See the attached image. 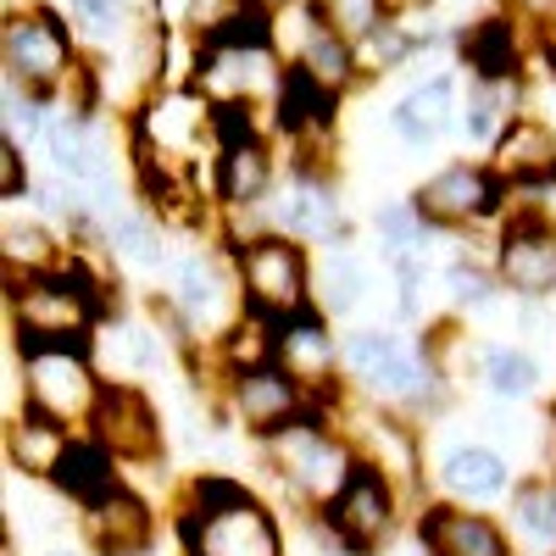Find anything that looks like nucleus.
<instances>
[{
    "label": "nucleus",
    "mask_w": 556,
    "mask_h": 556,
    "mask_svg": "<svg viewBox=\"0 0 556 556\" xmlns=\"http://www.w3.org/2000/svg\"><path fill=\"white\" fill-rule=\"evenodd\" d=\"M73 529H78V540H84L89 556H156L162 513H156V501L128 479L112 495L78 506Z\"/></svg>",
    "instance_id": "4468645a"
},
{
    "label": "nucleus",
    "mask_w": 556,
    "mask_h": 556,
    "mask_svg": "<svg viewBox=\"0 0 556 556\" xmlns=\"http://www.w3.org/2000/svg\"><path fill=\"white\" fill-rule=\"evenodd\" d=\"M367 235H374L379 262H395V256H434L440 228L417 212L412 195H395V201H379V206H374V217H367Z\"/></svg>",
    "instance_id": "c756f323"
},
{
    "label": "nucleus",
    "mask_w": 556,
    "mask_h": 556,
    "mask_svg": "<svg viewBox=\"0 0 556 556\" xmlns=\"http://www.w3.org/2000/svg\"><path fill=\"white\" fill-rule=\"evenodd\" d=\"M256 456H262V473L273 479V490L285 495L301 518H317L323 506L351 484V473L362 468V451L340 429L334 406H312L290 429L267 434L256 445Z\"/></svg>",
    "instance_id": "20e7f679"
},
{
    "label": "nucleus",
    "mask_w": 556,
    "mask_h": 556,
    "mask_svg": "<svg viewBox=\"0 0 556 556\" xmlns=\"http://www.w3.org/2000/svg\"><path fill=\"white\" fill-rule=\"evenodd\" d=\"M473 384L490 401H501V406H529L545 390V362L523 340H484L479 345V379Z\"/></svg>",
    "instance_id": "b1692460"
},
{
    "label": "nucleus",
    "mask_w": 556,
    "mask_h": 556,
    "mask_svg": "<svg viewBox=\"0 0 556 556\" xmlns=\"http://www.w3.org/2000/svg\"><path fill=\"white\" fill-rule=\"evenodd\" d=\"M117 484H128V468L117 462V451L112 445H101L96 434H73V445H67V456H62V468H56V479L45 484L56 501H67L73 513L78 506H89V501H101V495H112Z\"/></svg>",
    "instance_id": "4be33fe9"
},
{
    "label": "nucleus",
    "mask_w": 556,
    "mask_h": 556,
    "mask_svg": "<svg viewBox=\"0 0 556 556\" xmlns=\"http://www.w3.org/2000/svg\"><path fill=\"white\" fill-rule=\"evenodd\" d=\"M534 56H540V67L556 78V12L551 17H540V39H534Z\"/></svg>",
    "instance_id": "72a5a7b5"
},
{
    "label": "nucleus",
    "mask_w": 556,
    "mask_h": 556,
    "mask_svg": "<svg viewBox=\"0 0 556 556\" xmlns=\"http://www.w3.org/2000/svg\"><path fill=\"white\" fill-rule=\"evenodd\" d=\"M73 256V245L56 235L45 217H17L7 212L0 223V262H7V278H28V273H51Z\"/></svg>",
    "instance_id": "cd10ccee"
},
{
    "label": "nucleus",
    "mask_w": 556,
    "mask_h": 556,
    "mask_svg": "<svg viewBox=\"0 0 556 556\" xmlns=\"http://www.w3.org/2000/svg\"><path fill=\"white\" fill-rule=\"evenodd\" d=\"M518 7L534 12V17H551V12H556V0H518Z\"/></svg>",
    "instance_id": "c9c22d12"
},
{
    "label": "nucleus",
    "mask_w": 556,
    "mask_h": 556,
    "mask_svg": "<svg viewBox=\"0 0 556 556\" xmlns=\"http://www.w3.org/2000/svg\"><path fill=\"white\" fill-rule=\"evenodd\" d=\"M0 62H7V78L34 89L45 106H67L89 78V62L78 56V34L51 7L7 12V23H0Z\"/></svg>",
    "instance_id": "423d86ee"
},
{
    "label": "nucleus",
    "mask_w": 556,
    "mask_h": 556,
    "mask_svg": "<svg viewBox=\"0 0 556 556\" xmlns=\"http://www.w3.org/2000/svg\"><path fill=\"white\" fill-rule=\"evenodd\" d=\"M306 529L323 540L329 556H379L395 545L401 529H412V495L379 462H362L351 473V484L317 518H306Z\"/></svg>",
    "instance_id": "0eeeda50"
},
{
    "label": "nucleus",
    "mask_w": 556,
    "mask_h": 556,
    "mask_svg": "<svg viewBox=\"0 0 556 556\" xmlns=\"http://www.w3.org/2000/svg\"><path fill=\"white\" fill-rule=\"evenodd\" d=\"M506 529L523 556H556V473H523L506 495Z\"/></svg>",
    "instance_id": "bb28decb"
},
{
    "label": "nucleus",
    "mask_w": 556,
    "mask_h": 556,
    "mask_svg": "<svg viewBox=\"0 0 556 556\" xmlns=\"http://www.w3.org/2000/svg\"><path fill=\"white\" fill-rule=\"evenodd\" d=\"M78 429L56 424V417H39L28 406H12L7 412V429H0V445H7V468L28 484H51L56 468H62V456L73 445Z\"/></svg>",
    "instance_id": "6ab92c4d"
},
{
    "label": "nucleus",
    "mask_w": 556,
    "mask_h": 556,
    "mask_svg": "<svg viewBox=\"0 0 556 556\" xmlns=\"http://www.w3.org/2000/svg\"><path fill=\"white\" fill-rule=\"evenodd\" d=\"M7 356H12V384H17L12 406L56 417V424H67L78 434L96 424V406L112 384L96 345H12L7 340Z\"/></svg>",
    "instance_id": "39448f33"
},
{
    "label": "nucleus",
    "mask_w": 556,
    "mask_h": 556,
    "mask_svg": "<svg viewBox=\"0 0 556 556\" xmlns=\"http://www.w3.org/2000/svg\"><path fill=\"white\" fill-rule=\"evenodd\" d=\"M345 390L367 406H384L412 417L417 429L440 424L456 406V384L445 379V367L434 362V345L424 329H401V323H362L345 329Z\"/></svg>",
    "instance_id": "f03ea898"
},
{
    "label": "nucleus",
    "mask_w": 556,
    "mask_h": 556,
    "mask_svg": "<svg viewBox=\"0 0 556 556\" xmlns=\"http://www.w3.org/2000/svg\"><path fill=\"white\" fill-rule=\"evenodd\" d=\"M0 101H7V112H0V128H7V146L28 151L45 139V123H51V106H45L34 89L12 84V78H0Z\"/></svg>",
    "instance_id": "7c9ffc66"
},
{
    "label": "nucleus",
    "mask_w": 556,
    "mask_h": 556,
    "mask_svg": "<svg viewBox=\"0 0 556 556\" xmlns=\"http://www.w3.org/2000/svg\"><path fill=\"white\" fill-rule=\"evenodd\" d=\"M490 167L506 178V190H534L556 178V123L540 112L513 117V128L490 146Z\"/></svg>",
    "instance_id": "aec40b11"
},
{
    "label": "nucleus",
    "mask_w": 556,
    "mask_h": 556,
    "mask_svg": "<svg viewBox=\"0 0 556 556\" xmlns=\"http://www.w3.org/2000/svg\"><path fill=\"white\" fill-rule=\"evenodd\" d=\"M117 312L106 245H84L51 273L7 278L12 345H96Z\"/></svg>",
    "instance_id": "f257e3e1"
},
{
    "label": "nucleus",
    "mask_w": 556,
    "mask_h": 556,
    "mask_svg": "<svg viewBox=\"0 0 556 556\" xmlns=\"http://www.w3.org/2000/svg\"><path fill=\"white\" fill-rule=\"evenodd\" d=\"M212 401H217V412H223V424L240 429L251 445H262V440L278 434V429H290L295 417H306L312 406H323V401H317L301 379H290L278 362L251 367V374H223Z\"/></svg>",
    "instance_id": "9b49d317"
},
{
    "label": "nucleus",
    "mask_w": 556,
    "mask_h": 556,
    "mask_svg": "<svg viewBox=\"0 0 556 556\" xmlns=\"http://www.w3.org/2000/svg\"><path fill=\"white\" fill-rule=\"evenodd\" d=\"M101 445L117 451V462L134 473V468H162V412L151 401L146 384L134 379H112L101 406H96V424H89Z\"/></svg>",
    "instance_id": "2eb2a0df"
},
{
    "label": "nucleus",
    "mask_w": 556,
    "mask_h": 556,
    "mask_svg": "<svg viewBox=\"0 0 556 556\" xmlns=\"http://www.w3.org/2000/svg\"><path fill=\"white\" fill-rule=\"evenodd\" d=\"M45 556H89V551H45Z\"/></svg>",
    "instance_id": "e433bc0d"
},
{
    "label": "nucleus",
    "mask_w": 556,
    "mask_h": 556,
    "mask_svg": "<svg viewBox=\"0 0 556 556\" xmlns=\"http://www.w3.org/2000/svg\"><path fill=\"white\" fill-rule=\"evenodd\" d=\"M462 62L468 78H523V39L513 17H479L462 28Z\"/></svg>",
    "instance_id": "c85d7f7f"
},
{
    "label": "nucleus",
    "mask_w": 556,
    "mask_h": 556,
    "mask_svg": "<svg viewBox=\"0 0 556 556\" xmlns=\"http://www.w3.org/2000/svg\"><path fill=\"white\" fill-rule=\"evenodd\" d=\"M490 262L506 285V301H523V306L556 301V228L551 223L529 212H506L490 228Z\"/></svg>",
    "instance_id": "f8f14e48"
},
{
    "label": "nucleus",
    "mask_w": 556,
    "mask_h": 556,
    "mask_svg": "<svg viewBox=\"0 0 556 556\" xmlns=\"http://www.w3.org/2000/svg\"><path fill=\"white\" fill-rule=\"evenodd\" d=\"M106 256H112V267H128V273H139V278H167V267H173V251H167V228H162V212H151V206H117V212H106Z\"/></svg>",
    "instance_id": "412c9836"
},
{
    "label": "nucleus",
    "mask_w": 556,
    "mask_h": 556,
    "mask_svg": "<svg viewBox=\"0 0 556 556\" xmlns=\"http://www.w3.org/2000/svg\"><path fill=\"white\" fill-rule=\"evenodd\" d=\"M28 195H34L28 162H23V151H17V146H7V139H0V201L17 206V201H28Z\"/></svg>",
    "instance_id": "473e14b6"
},
{
    "label": "nucleus",
    "mask_w": 556,
    "mask_h": 556,
    "mask_svg": "<svg viewBox=\"0 0 556 556\" xmlns=\"http://www.w3.org/2000/svg\"><path fill=\"white\" fill-rule=\"evenodd\" d=\"M412 545L417 556H523L506 518L484 513V506L440 501V495H429L412 513Z\"/></svg>",
    "instance_id": "ddd939ff"
},
{
    "label": "nucleus",
    "mask_w": 556,
    "mask_h": 556,
    "mask_svg": "<svg viewBox=\"0 0 556 556\" xmlns=\"http://www.w3.org/2000/svg\"><path fill=\"white\" fill-rule=\"evenodd\" d=\"M412 201L440 235H479V228H495L506 217L513 190H506V178L490 167V156H451L445 167H434L417 184Z\"/></svg>",
    "instance_id": "9d476101"
},
{
    "label": "nucleus",
    "mask_w": 556,
    "mask_h": 556,
    "mask_svg": "<svg viewBox=\"0 0 556 556\" xmlns=\"http://www.w3.org/2000/svg\"><path fill=\"white\" fill-rule=\"evenodd\" d=\"M245 7H256V12H267V17H278V12H290L295 0H245Z\"/></svg>",
    "instance_id": "f704fd0d"
},
{
    "label": "nucleus",
    "mask_w": 556,
    "mask_h": 556,
    "mask_svg": "<svg viewBox=\"0 0 556 556\" xmlns=\"http://www.w3.org/2000/svg\"><path fill=\"white\" fill-rule=\"evenodd\" d=\"M262 228H278V235H290V240H301L312 251L356 245V223H351V212L340 201V184L317 156H295L285 167L273 201L262 206Z\"/></svg>",
    "instance_id": "1a4fd4ad"
},
{
    "label": "nucleus",
    "mask_w": 556,
    "mask_h": 556,
    "mask_svg": "<svg viewBox=\"0 0 556 556\" xmlns=\"http://www.w3.org/2000/svg\"><path fill=\"white\" fill-rule=\"evenodd\" d=\"M340 345H345V334H334V323L323 312L278 323V367H285L290 379H301L323 406L345 401V356H340Z\"/></svg>",
    "instance_id": "f3484780"
},
{
    "label": "nucleus",
    "mask_w": 556,
    "mask_h": 556,
    "mask_svg": "<svg viewBox=\"0 0 556 556\" xmlns=\"http://www.w3.org/2000/svg\"><path fill=\"white\" fill-rule=\"evenodd\" d=\"M223 251L235 262V278H240V301L273 323H290V317H306L317 312L312 301V267H317V251L278 235V228H256V235H223Z\"/></svg>",
    "instance_id": "6e6552de"
},
{
    "label": "nucleus",
    "mask_w": 556,
    "mask_h": 556,
    "mask_svg": "<svg viewBox=\"0 0 556 556\" xmlns=\"http://www.w3.org/2000/svg\"><path fill=\"white\" fill-rule=\"evenodd\" d=\"M440 301H445V317H456V323L495 312L506 301V285H501L490 251H468V245L451 251L440 262Z\"/></svg>",
    "instance_id": "393cba45"
},
{
    "label": "nucleus",
    "mask_w": 556,
    "mask_h": 556,
    "mask_svg": "<svg viewBox=\"0 0 556 556\" xmlns=\"http://www.w3.org/2000/svg\"><path fill=\"white\" fill-rule=\"evenodd\" d=\"M167 529H173L178 556H290L278 506L228 473L178 479Z\"/></svg>",
    "instance_id": "7ed1b4c3"
},
{
    "label": "nucleus",
    "mask_w": 556,
    "mask_h": 556,
    "mask_svg": "<svg viewBox=\"0 0 556 556\" xmlns=\"http://www.w3.org/2000/svg\"><path fill=\"white\" fill-rule=\"evenodd\" d=\"M67 12L96 39H117L128 28V0H67Z\"/></svg>",
    "instance_id": "2f4dec72"
},
{
    "label": "nucleus",
    "mask_w": 556,
    "mask_h": 556,
    "mask_svg": "<svg viewBox=\"0 0 556 556\" xmlns=\"http://www.w3.org/2000/svg\"><path fill=\"white\" fill-rule=\"evenodd\" d=\"M523 473L513 468V456H506L495 440H451L434 468H429V484L440 501H456V506H495L513 495Z\"/></svg>",
    "instance_id": "dca6fc26"
},
{
    "label": "nucleus",
    "mask_w": 556,
    "mask_h": 556,
    "mask_svg": "<svg viewBox=\"0 0 556 556\" xmlns=\"http://www.w3.org/2000/svg\"><path fill=\"white\" fill-rule=\"evenodd\" d=\"M523 78H468V96H462V134L468 146L490 151L495 139L513 128V117H523Z\"/></svg>",
    "instance_id": "a878e982"
},
{
    "label": "nucleus",
    "mask_w": 556,
    "mask_h": 556,
    "mask_svg": "<svg viewBox=\"0 0 556 556\" xmlns=\"http://www.w3.org/2000/svg\"><path fill=\"white\" fill-rule=\"evenodd\" d=\"M367 290H374V262H367L356 245H323L317 267H312V301L329 323H345L367 306Z\"/></svg>",
    "instance_id": "5701e85b"
},
{
    "label": "nucleus",
    "mask_w": 556,
    "mask_h": 556,
    "mask_svg": "<svg viewBox=\"0 0 556 556\" xmlns=\"http://www.w3.org/2000/svg\"><path fill=\"white\" fill-rule=\"evenodd\" d=\"M456 123H462V84L451 73H434L424 84H412L390 106V134L406 151H429L434 139H445Z\"/></svg>",
    "instance_id": "a211bd4d"
}]
</instances>
